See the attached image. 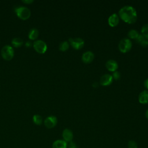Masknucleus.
I'll return each instance as SVG.
<instances>
[{
  "label": "nucleus",
  "instance_id": "1",
  "mask_svg": "<svg viewBox=\"0 0 148 148\" xmlns=\"http://www.w3.org/2000/svg\"><path fill=\"white\" fill-rule=\"evenodd\" d=\"M119 17L127 23L133 24L137 20V13L132 6H124L120 9Z\"/></svg>",
  "mask_w": 148,
  "mask_h": 148
},
{
  "label": "nucleus",
  "instance_id": "2",
  "mask_svg": "<svg viewBox=\"0 0 148 148\" xmlns=\"http://www.w3.org/2000/svg\"><path fill=\"white\" fill-rule=\"evenodd\" d=\"M1 54L2 58L6 61L11 60L14 54L13 47L9 45H6L4 46L1 51Z\"/></svg>",
  "mask_w": 148,
  "mask_h": 148
},
{
  "label": "nucleus",
  "instance_id": "3",
  "mask_svg": "<svg viewBox=\"0 0 148 148\" xmlns=\"http://www.w3.org/2000/svg\"><path fill=\"white\" fill-rule=\"evenodd\" d=\"M14 11L17 17L23 20L28 19L31 16L30 10L27 7H25V6L17 7L15 8Z\"/></svg>",
  "mask_w": 148,
  "mask_h": 148
},
{
  "label": "nucleus",
  "instance_id": "4",
  "mask_svg": "<svg viewBox=\"0 0 148 148\" xmlns=\"http://www.w3.org/2000/svg\"><path fill=\"white\" fill-rule=\"evenodd\" d=\"M118 47L120 52L125 53L129 51L132 47V42L128 38H123L119 43Z\"/></svg>",
  "mask_w": 148,
  "mask_h": 148
},
{
  "label": "nucleus",
  "instance_id": "5",
  "mask_svg": "<svg viewBox=\"0 0 148 148\" xmlns=\"http://www.w3.org/2000/svg\"><path fill=\"white\" fill-rule=\"evenodd\" d=\"M33 47L35 50L40 54L45 53L47 49V44L42 40H36L33 43Z\"/></svg>",
  "mask_w": 148,
  "mask_h": 148
},
{
  "label": "nucleus",
  "instance_id": "6",
  "mask_svg": "<svg viewBox=\"0 0 148 148\" xmlns=\"http://www.w3.org/2000/svg\"><path fill=\"white\" fill-rule=\"evenodd\" d=\"M69 42L72 47L76 50L81 49L84 45V41L80 38H69Z\"/></svg>",
  "mask_w": 148,
  "mask_h": 148
},
{
  "label": "nucleus",
  "instance_id": "7",
  "mask_svg": "<svg viewBox=\"0 0 148 148\" xmlns=\"http://www.w3.org/2000/svg\"><path fill=\"white\" fill-rule=\"evenodd\" d=\"M57 124V119L54 116H49L47 117L44 120L45 126L49 129L53 128Z\"/></svg>",
  "mask_w": 148,
  "mask_h": 148
},
{
  "label": "nucleus",
  "instance_id": "8",
  "mask_svg": "<svg viewBox=\"0 0 148 148\" xmlns=\"http://www.w3.org/2000/svg\"><path fill=\"white\" fill-rule=\"evenodd\" d=\"M113 77L111 75L109 74H104L103 75L100 79H99V83L101 85L103 86H107L113 82Z\"/></svg>",
  "mask_w": 148,
  "mask_h": 148
},
{
  "label": "nucleus",
  "instance_id": "9",
  "mask_svg": "<svg viewBox=\"0 0 148 148\" xmlns=\"http://www.w3.org/2000/svg\"><path fill=\"white\" fill-rule=\"evenodd\" d=\"M63 140L66 143H69L72 141L73 138V134L72 131L69 128H65L63 130L62 133Z\"/></svg>",
  "mask_w": 148,
  "mask_h": 148
},
{
  "label": "nucleus",
  "instance_id": "10",
  "mask_svg": "<svg viewBox=\"0 0 148 148\" xmlns=\"http://www.w3.org/2000/svg\"><path fill=\"white\" fill-rule=\"evenodd\" d=\"M94 58V54L91 51H87L84 52L82 56V60L85 64H89L91 62Z\"/></svg>",
  "mask_w": 148,
  "mask_h": 148
},
{
  "label": "nucleus",
  "instance_id": "11",
  "mask_svg": "<svg viewBox=\"0 0 148 148\" xmlns=\"http://www.w3.org/2000/svg\"><path fill=\"white\" fill-rule=\"evenodd\" d=\"M105 66L108 70L111 72L116 71L119 67L117 62L113 60H109L107 61L105 64Z\"/></svg>",
  "mask_w": 148,
  "mask_h": 148
},
{
  "label": "nucleus",
  "instance_id": "12",
  "mask_svg": "<svg viewBox=\"0 0 148 148\" xmlns=\"http://www.w3.org/2000/svg\"><path fill=\"white\" fill-rule=\"evenodd\" d=\"M108 21L110 27H116L119 23V17L116 13H113L109 17Z\"/></svg>",
  "mask_w": 148,
  "mask_h": 148
},
{
  "label": "nucleus",
  "instance_id": "13",
  "mask_svg": "<svg viewBox=\"0 0 148 148\" xmlns=\"http://www.w3.org/2000/svg\"><path fill=\"white\" fill-rule=\"evenodd\" d=\"M138 100L140 103H148V90H144L142 91L139 95Z\"/></svg>",
  "mask_w": 148,
  "mask_h": 148
},
{
  "label": "nucleus",
  "instance_id": "14",
  "mask_svg": "<svg viewBox=\"0 0 148 148\" xmlns=\"http://www.w3.org/2000/svg\"><path fill=\"white\" fill-rule=\"evenodd\" d=\"M68 143L63 139H57L52 144V148H67Z\"/></svg>",
  "mask_w": 148,
  "mask_h": 148
},
{
  "label": "nucleus",
  "instance_id": "15",
  "mask_svg": "<svg viewBox=\"0 0 148 148\" xmlns=\"http://www.w3.org/2000/svg\"><path fill=\"white\" fill-rule=\"evenodd\" d=\"M136 40V42L142 47H147L148 46V39L145 38L142 34H139Z\"/></svg>",
  "mask_w": 148,
  "mask_h": 148
},
{
  "label": "nucleus",
  "instance_id": "16",
  "mask_svg": "<svg viewBox=\"0 0 148 148\" xmlns=\"http://www.w3.org/2000/svg\"><path fill=\"white\" fill-rule=\"evenodd\" d=\"M28 38L31 40H36L39 36V31L36 28H32L28 32Z\"/></svg>",
  "mask_w": 148,
  "mask_h": 148
},
{
  "label": "nucleus",
  "instance_id": "17",
  "mask_svg": "<svg viewBox=\"0 0 148 148\" xmlns=\"http://www.w3.org/2000/svg\"><path fill=\"white\" fill-rule=\"evenodd\" d=\"M23 42L20 38H14L12 40V45L14 47H20L23 45Z\"/></svg>",
  "mask_w": 148,
  "mask_h": 148
},
{
  "label": "nucleus",
  "instance_id": "18",
  "mask_svg": "<svg viewBox=\"0 0 148 148\" xmlns=\"http://www.w3.org/2000/svg\"><path fill=\"white\" fill-rule=\"evenodd\" d=\"M32 121H33V122L35 124L38 125H40L42 124L43 119H42V117L40 115L36 114L34 115V116L32 117Z\"/></svg>",
  "mask_w": 148,
  "mask_h": 148
},
{
  "label": "nucleus",
  "instance_id": "19",
  "mask_svg": "<svg viewBox=\"0 0 148 148\" xmlns=\"http://www.w3.org/2000/svg\"><path fill=\"white\" fill-rule=\"evenodd\" d=\"M139 33L138 32L135 30V29H131L130 31H128V36L130 38V39H136L139 36Z\"/></svg>",
  "mask_w": 148,
  "mask_h": 148
},
{
  "label": "nucleus",
  "instance_id": "20",
  "mask_svg": "<svg viewBox=\"0 0 148 148\" xmlns=\"http://www.w3.org/2000/svg\"><path fill=\"white\" fill-rule=\"evenodd\" d=\"M69 47V43L67 41L61 42L59 45V49L62 51H65Z\"/></svg>",
  "mask_w": 148,
  "mask_h": 148
},
{
  "label": "nucleus",
  "instance_id": "21",
  "mask_svg": "<svg viewBox=\"0 0 148 148\" xmlns=\"http://www.w3.org/2000/svg\"><path fill=\"white\" fill-rule=\"evenodd\" d=\"M142 35L148 39V24H144L141 28Z\"/></svg>",
  "mask_w": 148,
  "mask_h": 148
},
{
  "label": "nucleus",
  "instance_id": "22",
  "mask_svg": "<svg viewBox=\"0 0 148 148\" xmlns=\"http://www.w3.org/2000/svg\"><path fill=\"white\" fill-rule=\"evenodd\" d=\"M128 148H138V143L134 140H130L128 142Z\"/></svg>",
  "mask_w": 148,
  "mask_h": 148
},
{
  "label": "nucleus",
  "instance_id": "23",
  "mask_svg": "<svg viewBox=\"0 0 148 148\" xmlns=\"http://www.w3.org/2000/svg\"><path fill=\"white\" fill-rule=\"evenodd\" d=\"M113 77V79L114 80H119L120 78V73L118 71H114L113 73V75H112Z\"/></svg>",
  "mask_w": 148,
  "mask_h": 148
},
{
  "label": "nucleus",
  "instance_id": "24",
  "mask_svg": "<svg viewBox=\"0 0 148 148\" xmlns=\"http://www.w3.org/2000/svg\"><path fill=\"white\" fill-rule=\"evenodd\" d=\"M67 148H77V146L75 142L72 141L71 142L68 143Z\"/></svg>",
  "mask_w": 148,
  "mask_h": 148
},
{
  "label": "nucleus",
  "instance_id": "25",
  "mask_svg": "<svg viewBox=\"0 0 148 148\" xmlns=\"http://www.w3.org/2000/svg\"><path fill=\"white\" fill-rule=\"evenodd\" d=\"M144 87L146 88H147V89H148V78L147 79H146L145 81H144Z\"/></svg>",
  "mask_w": 148,
  "mask_h": 148
},
{
  "label": "nucleus",
  "instance_id": "26",
  "mask_svg": "<svg viewBox=\"0 0 148 148\" xmlns=\"http://www.w3.org/2000/svg\"><path fill=\"white\" fill-rule=\"evenodd\" d=\"M22 2L23 3H28V4H29V3H31L34 2L33 0H23Z\"/></svg>",
  "mask_w": 148,
  "mask_h": 148
},
{
  "label": "nucleus",
  "instance_id": "27",
  "mask_svg": "<svg viewBox=\"0 0 148 148\" xmlns=\"http://www.w3.org/2000/svg\"><path fill=\"white\" fill-rule=\"evenodd\" d=\"M145 116H146V119L148 120V109L146 111V113H145Z\"/></svg>",
  "mask_w": 148,
  "mask_h": 148
},
{
  "label": "nucleus",
  "instance_id": "28",
  "mask_svg": "<svg viewBox=\"0 0 148 148\" xmlns=\"http://www.w3.org/2000/svg\"><path fill=\"white\" fill-rule=\"evenodd\" d=\"M28 45V47H29V46H31V43L29 42H27V43H26V46Z\"/></svg>",
  "mask_w": 148,
  "mask_h": 148
}]
</instances>
